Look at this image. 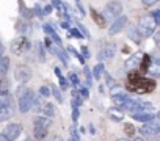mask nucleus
Listing matches in <instances>:
<instances>
[{"label":"nucleus","mask_w":160,"mask_h":141,"mask_svg":"<svg viewBox=\"0 0 160 141\" xmlns=\"http://www.w3.org/2000/svg\"><path fill=\"white\" fill-rule=\"evenodd\" d=\"M50 118L47 116H38L33 119V135L36 139H44L49 133V127H50Z\"/></svg>","instance_id":"obj_1"},{"label":"nucleus","mask_w":160,"mask_h":141,"mask_svg":"<svg viewBox=\"0 0 160 141\" xmlns=\"http://www.w3.org/2000/svg\"><path fill=\"white\" fill-rule=\"evenodd\" d=\"M157 28V21L152 14H146L141 16L138 21V32L141 33V36H151L154 33V30Z\"/></svg>","instance_id":"obj_2"},{"label":"nucleus","mask_w":160,"mask_h":141,"mask_svg":"<svg viewBox=\"0 0 160 141\" xmlns=\"http://www.w3.org/2000/svg\"><path fill=\"white\" fill-rule=\"evenodd\" d=\"M36 100V94L32 90H25L21 96H19V111L21 113H28Z\"/></svg>","instance_id":"obj_3"},{"label":"nucleus","mask_w":160,"mask_h":141,"mask_svg":"<svg viewBox=\"0 0 160 141\" xmlns=\"http://www.w3.org/2000/svg\"><path fill=\"white\" fill-rule=\"evenodd\" d=\"M14 113V107H13V99L11 96H2L0 99V122L8 121Z\"/></svg>","instance_id":"obj_4"},{"label":"nucleus","mask_w":160,"mask_h":141,"mask_svg":"<svg viewBox=\"0 0 160 141\" xmlns=\"http://www.w3.org/2000/svg\"><path fill=\"white\" fill-rule=\"evenodd\" d=\"M30 47H32V44H30V41L25 38V36H18L16 39H13V42H11V52L14 53V55H22V53H25L27 50H30Z\"/></svg>","instance_id":"obj_5"},{"label":"nucleus","mask_w":160,"mask_h":141,"mask_svg":"<svg viewBox=\"0 0 160 141\" xmlns=\"http://www.w3.org/2000/svg\"><path fill=\"white\" fill-rule=\"evenodd\" d=\"M14 79L19 83H27L32 79V67L27 64H19L14 70Z\"/></svg>","instance_id":"obj_6"},{"label":"nucleus","mask_w":160,"mask_h":141,"mask_svg":"<svg viewBox=\"0 0 160 141\" xmlns=\"http://www.w3.org/2000/svg\"><path fill=\"white\" fill-rule=\"evenodd\" d=\"M121 11H122L121 2H118V0H112V2H108V3L105 5L104 14H105V17H108V19H115V17H118V16L121 14Z\"/></svg>","instance_id":"obj_7"},{"label":"nucleus","mask_w":160,"mask_h":141,"mask_svg":"<svg viewBox=\"0 0 160 141\" xmlns=\"http://www.w3.org/2000/svg\"><path fill=\"white\" fill-rule=\"evenodd\" d=\"M140 132L146 136H157L158 132H160V125L155 119L149 121V122H144L141 127H140Z\"/></svg>","instance_id":"obj_8"},{"label":"nucleus","mask_w":160,"mask_h":141,"mask_svg":"<svg viewBox=\"0 0 160 141\" xmlns=\"http://www.w3.org/2000/svg\"><path fill=\"white\" fill-rule=\"evenodd\" d=\"M127 25V16H118L113 22H112V25H110V28H108V35L110 36H115V35H118L119 32H122V28Z\"/></svg>","instance_id":"obj_9"},{"label":"nucleus","mask_w":160,"mask_h":141,"mask_svg":"<svg viewBox=\"0 0 160 141\" xmlns=\"http://www.w3.org/2000/svg\"><path fill=\"white\" fill-rule=\"evenodd\" d=\"M2 133H3L10 141H14V139H18L19 135L22 133V125H21V124H8V125L3 129Z\"/></svg>","instance_id":"obj_10"},{"label":"nucleus","mask_w":160,"mask_h":141,"mask_svg":"<svg viewBox=\"0 0 160 141\" xmlns=\"http://www.w3.org/2000/svg\"><path fill=\"white\" fill-rule=\"evenodd\" d=\"M115 53H116V46L115 44H108V46H105V47L101 49V52L98 53V60H99V63H102L105 60L113 58Z\"/></svg>","instance_id":"obj_11"},{"label":"nucleus","mask_w":160,"mask_h":141,"mask_svg":"<svg viewBox=\"0 0 160 141\" xmlns=\"http://www.w3.org/2000/svg\"><path fill=\"white\" fill-rule=\"evenodd\" d=\"M132 118L140 122H149V121L155 119V114L152 111H135V113H132Z\"/></svg>","instance_id":"obj_12"},{"label":"nucleus","mask_w":160,"mask_h":141,"mask_svg":"<svg viewBox=\"0 0 160 141\" xmlns=\"http://www.w3.org/2000/svg\"><path fill=\"white\" fill-rule=\"evenodd\" d=\"M108 116L113 122H122L124 121V111L119 107H112L108 110Z\"/></svg>","instance_id":"obj_13"},{"label":"nucleus","mask_w":160,"mask_h":141,"mask_svg":"<svg viewBox=\"0 0 160 141\" xmlns=\"http://www.w3.org/2000/svg\"><path fill=\"white\" fill-rule=\"evenodd\" d=\"M10 70V58L8 56H0V77H5Z\"/></svg>","instance_id":"obj_14"},{"label":"nucleus","mask_w":160,"mask_h":141,"mask_svg":"<svg viewBox=\"0 0 160 141\" xmlns=\"http://www.w3.org/2000/svg\"><path fill=\"white\" fill-rule=\"evenodd\" d=\"M39 111H42V113H44V116L52 118V116L55 114V105H53V104H50V102H46L44 105H41V110H39Z\"/></svg>","instance_id":"obj_15"},{"label":"nucleus","mask_w":160,"mask_h":141,"mask_svg":"<svg viewBox=\"0 0 160 141\" xmlns=\"http://www.w3.org/2000/svg\"><path fill=\"white\" fill-rule=\"evenodd\" d=\"M127 33H129V38L132 39V41H135L137 44H140L141 42V33L138 32V28H135V27H129V30H127Z\"/></svg>","instance_id":"obj_16"},{"label":"nucleus","mask_w":160,"mask_h":141,"mask_svg":"<svg viewBox=\"0 0 160 141\" xmlns=\"http://www.w3.org/2000/svg\"><path fill=\"white\" fill-rule=\"evenodd\" d=\"M7 94H10V82L8 79L2 77L0 79V96H7Z\"/></svg>","instance_id":"obj_17"},{"label":"nucleus","mask_w":160,"mask_h":141,"mask_svg":"<svg viewBox=\"0 0 160 141\" xmlns=\"http://www.w3.org/2000/svg\"><path fill=\"white\" fill-rule=\"evenodd\" d=\"M19 8H21V14H22V17H25V19H32V17H33V13L25 7L24 0H19Z\"/></svg>","instance_id":"obj_18"},{"label":"nucleus","mask_w":160,"mask_h":141,"mask_svg":"<svg viewBox=\"0 0 160 141\" xmlns=\"http://www.w3.org/2000/svg\"><path fill=\"white\" fill-rule=\"evenodd\" d=\"M102 70H104V64H102V63H98V64L93 67V77H94L96 80H99V79H101Z\"/></svg>","instance_id":"obj_19"},{"label":"nucleus","mask_w":160,"mask_h":141,"mask_svg":"<svg viewBox=\"0 0 160 141\" xmlns=\"http://www.w3.org/2000/svg\"><path fill=\"white\" fill-rule=\"evenodd\" d=\"M91 16H93V19L96 21V24H99V27H104V25H105V19H104L99 13H96V10H93V8H91Z\"/></svg>","instance_id":"obj_20"},{"label":"nucleus","mask_w":160,"mask_h":141,"mask_svg":"<svg viewBox=\"0 0 160 141\" xmlns=\"http://www.w3.org/2000/svg\"><path fill=\"white\" fill-rule=\"evenodd\" d=\"M82 102H83V99L80 97V94H78L77 91H74V93H72V107H78Z\"/></svg>","instance_id":"obj_21"},{"label":"nucleus","mask_w":160,"mask_h":141,"mask_svg":"<svg viewBox=\"0 0 160 141\" xmlns=\"http://www.w3.org/2000/svg\"><path fill=\"white\" fill-rule=\"evenodd\" d=\"M50 93L53 94V97L58 100V102H63V97H61V93H60V90L57 88V86H52V90H50Z\"/></svg>","instance_id":"obj_22"},{"label":"nucleus","mask_w":160,"mask_h":141,"mask_svg":"<svg viewBox=\"0 0 160 141\" xmlns=\"http://www.w3.org/2000/svg\"><path fill=\"white\" fill-rule=\"evenodd\" d=\"M124 130H126V135H129V136H133L135 135V127L132 124H129V122L124 125Z\"/></svg>","instance_id":"obj_23"},{"label":"nucleus","mask_w":160,"mask_h":141,"mask_svg":"<svg viewBox=\"0 0 160 141\" xmlns=\"http://www.w3.org/2000/svg\"><path fill=\"white\" fill-rule=\"evenodd\" d=\"M39 94H41L42 97H49V96H50V88H49V86H41V88H39Z\"/></svg>","instance_id":"obj_24"},{"label":"nucleus","mask_w":160,"mask_h":141,"mask_svg":"<svg viewBox=\"0 0 160 141\" xmlns=\"http://www.w3.org/2000/svg\"><path fill=\"white\" fill-rule=\"evenodd\" d=\"M69 80H71L72 86H75V88L78 86V77H77V75H75L74 72H71V74H69Z\"/></svg>","instance_id":"obj_25"},{"label":"nucleus","mask_w":160,"mask_h":141,"mask_svg":"<svg viewBox=\"0 0 160 141\" xmlns=\"http://www.w3.org/2000/svg\"><path fill=\"white\" fill-rule=\"evenodd\" d=\"M149 69V72L152 74V75H158V63H155L154 66H151V67H148Z\"/></svg>","instance_id":"obj_26"},{"label":"nucleus","mask_w":160,"mask_h":141,"mask_svg":"<svg viewBox=\"0 0 160 141\" xmlns=\"http://www.w3.org/2000/svg\"><path fill=\"white\" fill-rule=\"evenodd\" d=\"M69 52H71V53H72V55H75V56H77V58H78V60H80V63H85V58H83V56H82V55H80V53H78V52H77V50H74V49H72V47H69Z\"/></svg>","instance_id":"obj_27"},{"label":"nucleus","mask_w":160,"mask_h":141,"mask_svg":"<svg viewBox=\"0 0 160 141\" xmlns=\"http://www.w3.org/2000/svg\"><path fill=\"white\" fill-rule=\"evenodd\" d=\"M78 94H80V97H82V99H88L90 97V91L87 88H82V90L78 91Z\"/></svg>","instance_id":"obj_28"},{"label":"nucleus","mask_w":160,"mask_h":141,"mask_svg":"<svg viewBox=\"0 0 160 141\" xmlns=\"http://www.w3.org/2000/svg\"><path fill=\"white\" fill-rule=\"evenodd\" d=\"M42 28H44V32H46V33H47L49 36H52V35H55V33H57V32H55V30H53V28H52V27H50L49 24H46V25H44Z\"/></svg>","instance_id":"obj_29"},{"label":"nucleus","mask_w":160,"mask_h":141,"mask_svg":"<svg viewBox=\"0 0 160 141\" xmlns=\"http://www.w3.org/2000/svg\"><path fill=\"white\" fill-rule=\"evenodd\" d=\"M71 36H74V38H83V35H80V30H77V28H71Z\"/></svg>","instance_id":"obj_30"},{"label":"nucleus","mask_w":160,"mask_h":141,"mask_svg":"<svg viewBox=\"0 0 160 141\" xmlns=\"http://www.w3.org/2000/svg\"><path fill=\"white\" fill-rule=\"evenodd\" d=\"M85 77H87V85H90L91 83V70L85 66Z\"/></svg>","instance_id":"obj_31"},{"label":"nucleus","mask_w":160,"mask_h":141,"mask_svg":"<svg viewBox=\"0 0 160 141\" xmlns=\"http://www.w3.org/2000/svg\"><path fill=\"white\" fill-rule=\"evenodd\" d=\"M141 2H143L144 7H152V5H155L158 2V0H141Z\"/></svg>","instance_id":"obj_32"},{"label":"nucleus","mask_w":160,"mask_h":141,"mask_svg":"<svg viewBox=\"0 0 160 141\" xmlns=\"http://www.w3.org/2000/svg\"><path fill=\"white\" fill-rule=\"evenodd\" d=\"M38 52H39V61H44V47L38 44Z\"/></svg>","instance_id":"obj_33"},{"label":"nucleus","mask_w":160,"mask_h":141,"mask_svg":"<svg viewBox=\"0 0 160 141\" xmlns=\"http://www.w3.org/2000/svg\"><path fill=\"white\" fill-rule=\"evenodd\" d=\"M58 79H60V85H61V88H68V82H66V79H64L63 75H58Z\"/></svg>","instance_id":"obj_34"},{"label":"nucleus","mask_w":160,"mask_h":141,"mask_svg":"<svg viewBox=\"0 0 160 141\" xmlns=\"http://www.w3.org/2000/svg\"><path fill=\"white\" fill-rule=\"evenodd\" d=\"M78 28H80V32L83 33V36H85V38H90V33H88V30H87L83 25H78Z\"/></svg>","instance_id":"obj_35"},{"label":"nucleus","mask_w":160,"mask_h":141,"mask_svg":"<svg viewBox=\"0 0 160 141\" xmlns=\"http://www.w3.org/2000/svg\"><path fill=\"white\" fill-rule=\"evenodd\" d=\"M32 13H35L36 16H42V13H41V8H39V5H35V8H33V11Z\"/></svg>","instance_id":"obj_36"},{"label":"nucleus","mask_w":160,"mask_h":141,"mask_svg":"<svg viewBox=\"0 0 160 141\" xmlns=\"http://www.w3.org/2000/svg\"><path fill=\"white\" fill-rule=\"evenodd\" d=\"M52 10H53V7H52V5H46V7H44V14H50V13H52Z\"/></svg>","instance_id":"obj_37"},{"label":"nucleus","mask_w":160,"mask_h":141,"mask_svg":"<svg viewBox=\"0 0 160 141\" xmlns=\"http://www.w3.org/2000/svg\"><path fill=\"white\" fill-rule=\"evenodd\" d=\"M72 116H74V121H77V118H78V107H72Z\"/></svg>","instance_id":"obj_38"},{"label":"nucleus","mask_w":160,"mask_h":141,"mask_svg":"<svg viewBox=\"0 0 160 141\" xmlns=\"http://www.w3.org/2000/svg\"><path fill=\"white\" fill-rule=\"evenodd\" d=\"M50 141H63V139H61V136H60V135H52Z\"/></svg>","instance_id":"obj_39"},{"label":"nucleus","mask_w":160,"mask_h":141,"mask_svg":"<svg viewBox=\"0 0 160 141\" xmlns=\"http://www.w3.org/2000/svg\"><path fill=\"white\" fill-rule=\"evenodd\" d=\"M82 53L85 55V58H88V56H90V52H88V49H87V47H82Z\"/></svg>","instance_id":"obj_40"},{"label":"nucleus","mask_w":160,"mask_h":141,"mask_svg":"<svg viewBox=\"0 0 160 141\" xmlns=\"http://www.w3.org/2000/svg\"><path fill=\"white\" fill-rule=\"evenodd\" d=\"M0 141H10V139H8V138L3 135V133H0Z\"/></svg>","instance_id":"obj_41"},{"label":"nucleus","mask_w":160,"mask_h":141,"mask_svg":"<svg viewBox=\"0 0 160 141\" xmlns=\"http://www.w3.org/2000/svg\"><path fill=\"white\" fill-rule=\"evenodd\" d=\"M3 50H5V47H3V44H2V42H0V56L3 55Z\"/></svg>","instance_id":"obj_42"},{"label":"nucleus","mask_w":160,"mask_h":141,"mask_svg":"<svg viewBox=\"0 0 160 141\" xmlns=\"http://www.w3.org/2000/svg\"><path fill=\"white\" fill-rule=\"evenodd\" d=\"M116 141H132V139H129V138H118Z\"/></svg>","instance_id":"obj_43"},{"label":"nucleus","mask_w":160,"mask_h":141,"mask_svg":"<svg viewBox=\"0 0 160 141\" xmlns=\"http://www.w3.org/2000/svg\"><path fill=\"white\" fill-rule=\"evenodd\" d=\"M135 141H144L143 138H135Z\"/></svg>","instance_id":"obj_44"},{"label":"nucleus","mask_w":160,"mask_h":141,"mask_svg":"<svg viewBox=\"0 0 160 141\" xmlns=\"http://www.w3.org/2000/svg\"><path fill=\"white\" fill-rule=\"evenodd\" d=\"M69 141H74V139H69Z\"/></svg>","instance_id":"obj_45"},{"label":"nucleus","mask_w":160,"mask_h":141,"mask_svg":"<svg viewBox=\"0 0 160 141\" xmlns=\"http://www.w3.org/2000/svg\"><path fill=\"white\" fill-rule=\"evenodd\" d=\"M25 141H30V139H25Z\"/></svg>","instance_id":"obj_46"}]
</instances>
